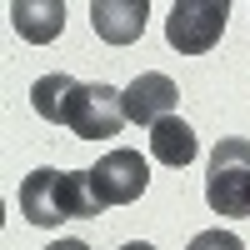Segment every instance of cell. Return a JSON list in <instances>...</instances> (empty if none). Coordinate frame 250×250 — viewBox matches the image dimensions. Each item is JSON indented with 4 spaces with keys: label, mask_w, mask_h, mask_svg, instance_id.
I'll list each match as a JSON object with an SVG mask.
<instances>
[{
    "label": "cell",
    "mask_w": 250,
    "mask_h": 250,
    "mask_svg": "<svg viewBox=\"0 0 250 250\" xmlns=\"http://www.w3.org/2000/svg\"><path fill=\"white\" fill-rule=\"evenodd\" d=\"M175 100H180V90H175V80L165 75V70H145V75H135L130 85H125V120L130 125H160L165 115H175Z\"/></svg>",
    "instance_id": "8992f818"
},
{
    "label": "cell",
    "mask_w": 250,
    "mask_h": 250,
    "mask_svg": "<svg viewBox=\"0 0 250 250\" xmlns=\"http://www.w3.org/2000/svg\"><path fill=\"white\" fill-rule=\"evenodd\" d=\"M145 20H150V5L145 0H90V25L105 45H130V40L145 35Z\"/></svg>",
    "instance_id": "52a82bcc"
},
{
    "label": "cell",
    "mask_w": 250,
    "mask_h": 250,
    "mask_svg": "<svg viewBox=\"0 0 250 250\" xmlns=\"http://www.w3.org/2000/svg\"><path fill=\"white\" fill-rule=\"evenodd\" d=\"M45 250H90L85 240H55V245H45Z\"/></svg>",
    "instance_id": "8fae6325"
},
{
    "label": "cell",
    "mask_w": 250,
    "mask_h": 250,
    "mask_svg": "<svg viewBox=\"0 0 250 250\" xmlns=\"http://www.w3.org/2000/svg\"><path fill=\"white\" fill-rule=\"evenodd\" d=\"M30 110L50 125L75 130V140H105V135H120L125 125V90L105 85V80L80 85V80L55 70L30 85Z\"/></svg>",
    "instance_id": "6da1fadb"
},
{
    "label": "cell",
    "mask_w": 250,
    "mask_h": 250,
    "mask_svg": "<svg viewBox=\"0 0 250 250\" xmlns=\"http://www.w3.org/2000/svg\"><path fill=\"white\" fill-rule=\"evenodd\" d=\"M225 15H230L225 0H175L165 15V40L180 55H205L225 35Z\"/></svg>",
    "instance_id": "277c9868"
},
{
    "label": "cell",
    "mask_w": 250,
    "mask_h": 250,
    "mask_svg": "<svg viewBox=\"0 0 250 250\" xmlns=\"http://www.w3.org/2000/svg\"><path fill=\"white\" fill-rule=\"evenodd\" d=\"M150 155L160 165H170V170H185V165L200 155V140H195V130L180 115H165L160 125H150Z\"/></svg>",
    "instance_id": "9c48e42d"
},
{
    "label": "cell",
    "mask_w": 250,
    "mask_h": 250,
    "mask_svg": "<svg viewBox=\"0 0 250 250\" xmlns=\"http://www.w3.org/2000/svg\"><path fill=\"white\" fill-rule=\"evenodd\" d=\"M15 205L30 225H60V220H85L100 215L105 205L95 200L90 170H30L15 190Z\"/></svg>",
    "instance_id": "7a4b0ae2"
},
{
    "label": "cell",
    "mask_w": 250,
    "mask_h": 250,
    "mask_svg": "<svg viewBox=\"0 0 250 250\" xmlns=\"http://www.w3.org/2000/svg\"><path fill=\"white\" fill-rule=\"evenodd\" d=\"M5 15L20 30V40H30V45H50L65 30V0H10Z\"/></svg>",
    "instance_id": "ba28073f"
},
{
    "label": "cell",
    "mask_w": 250,
    "mask_h": 250,
    "mask_svg": "<svg viewBox=\"0 0 250 250\" xmlns=\"http://www.w3.org/2000/svg\"><path fill=\"white\" fill-rule=\"evenodd\" d=\"M90 185H95V200L105 205H130L145 195V185H150V165H145L140 150L130 145H120V150L100 155V165H90Z\"/></svg>",
    "instance_id": "5b68a950"
},
{
    "label": "cell",
    "mask_w": 250,
    "mask_h": 250,
    "mask_svg": "<svg viewBox=\"0 0 250 250\" xmlns=\"http://www.w3.org/2000/svg\"><path fill=\"white\" fill-rule=\"evenodd\" d=\"M205 205L215 215L250 220V140L225 135L210 150V175H205Z\"/></svg>",
    "instance_id": "3957f363"
},
{
    "label": "cell",
    "mask_w": 250,
    "mask_h": 250,
    "mask_svg": "<svg viewBox=\"0 0 250 250\" xmlns=\"http://www.w3.org/2000/svg\"><path fill=\"white\" fill-rule=\"evenodd\" d=\"M120 250H155V245H145V240H130V245H120Z\"/></svg>",
    "instance_id": "7c38bea8"
},
{
    "label": "cell",
    "mask_w": 250,
    "mask_h": 250,
    "mask_svg": "<svg viewBox=\"0 0 250 250\" xmlns=\"http://www.w3.org/2000/svg\"><path fill=\"white\" fill-rule=\"evenodd\" d=\"M185 250H245V240L240 235H230V230H220V225H215V230H200L190 245H185Z\"/></svg>",
    "instance_id": "30bf717a"
}]
</instances>
